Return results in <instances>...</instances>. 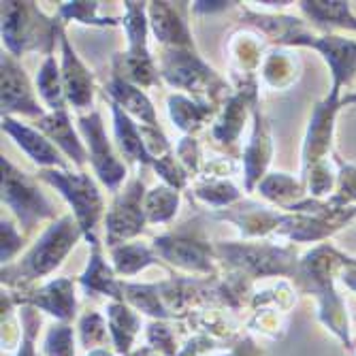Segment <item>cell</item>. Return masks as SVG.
Wrapping results in <instances>:
<instances>
[{
    "mask_svg": "<svg viewBox=\"0 0 356 356\" xmlns=\"http://www.w3.org/2000/svg\"><path fill=\"white\" fill-rule=\"evenodd\" d=\"M348 261H350V256L339 252L335 245L320 243L299 261L295 284L301 293L316 297L318 320L343 343L346 350H352L354 343L350 335L348 309H346L343 299L335 290V280L339 277Z\"/></svg>",
    "mask_w": 356,
    "mask_h": 356,
    "instance_id": "obj_1",
    "label": "cell"
},
{
    "mask_svg": "<svg viewBox=\"0 0 356 356\" xmlns=\"http://www.w3.org/2000/svg\"><path fill=\"white\" fill-rule=\"evenodd\" d=\"M81 235L83 233L75 216H62L26 252L19 263L3 267V273H0L3 275V284L13 290H22L28 288L35 280L49 275L62 265V261L69 256V252L75 248Z\"/></svg>",
    "mask_w": 356,
    "mask_h": 356,
    "instance_id": "obj_2",
    "label": "cell"
},
{
    "mask_svg": "<svg viewBox=\"0 0 356 356\" xmlns=\"http://www.w3.org/2000/svg\"><path fill=\"white\" fill-rule=\"evenodd\" d=\"M62 37V22L47 17L35 3H3V41L11 56L43 51L51 56L56 41Z\"/></svg>",
    "mask_w": 356,
    "mask_h": 356,
    "instance_id": "obj_3",
    "label": "cell"
},
{
    "mask_svg": "<svg viewBox=\"0 0 356 356\" xmlns=\"http://www.w3.org/2000/svg\"><path fill=\"white\" fill-rule=\"evenodd\" d=\"M158 73L169 86L190 92L192 99L209 103L211 107L231 96L226 81L220 79L216 71L209 64H205L194 49L163 47Z\"/></svg>",
    "mask_w": 356,
    "mask_h": 356,
    "instance_id": "obj_4",
    "label": "cell"
},
{
    "mask_svg": "<svg viewBox=\"0 0 356 356\" xmlns=\"http://www.w3.org/2000/svg\"><path fill=\"white\" fill-rule=\"evenodd\" d=\"M216 256L245 277H290L295 280L299 261L295 245L275 243H218Z\"/></svg>",
    "mask_w": 356,
    "mask_h": 356,
    "instance_id": "obj_5",
    "label": "cell"
},
{
    "mask_svg": "<svg viewBox=\"0 0 356 356\" xmlns=\"http://www.w3.org/2000/svg\"><path fill=\"white\" fill-rule=\"evenodd\" d=\"M39 179L54 186L69 201L83 237L92 245H99L96 226L103 216V197L94 179L86 173H71L69 169H43Z\"/></svg>",
    "mask_w": 356,
    "mask_h": 356,
    "instance_id": "obj_6",
    "label": "cell"
},
{
    "mask_svg": "<svg viewBox=\"0 0 356 356\" xmlns=\"http://www.w3.org/2000/svg\"><path fill=\"white\" fill-rule=\"evenodd\" d=\"M154 252L158 258L171 263L177 269L199 273V275H213V254L216 250L203 237L199 226L184 224L181 229L173 233H165L154 239Z\"/></svg>",
    "mask_w": 356,
    "mask_h": 356,
    "instance_id": "obj_7",
    "label": "cell"
},
{
    "mask_svg": "<svg viewBox=\"0 0 356 356\" xmlns=\"http://www.w3.org/2000/svg\"><path fill=\"white\" fill-rule=\"evenodd\" d=\"M0 171H3V203L15 213L26 233L35 229L41 220L54 218L56 209L39 190L37 179L15 169L5 156L0 160Z\"/></svg>",
    "mask_w": 356,
    "mask_h": 356,
    "instance_id": "obj_8",
    "label": "cell"
},
{
    "mask_svg": "<svg viewBox=\"0 0 356 356\" xmlns=\"http://www.w3.org/2000/svg\"><path fill=\"white\" fill-rule=\"evenodd\" d=\"M145 186L143 179L135 177L126 186L122 194H118L111 209L107 211L105 224H107V245L115 248L126 243L143 233L147 216H145Z\"/></svg>",
    "mask_w": 356,
    "mask_h": 356,
    "instance_id": "obj_9",
    "label": "cell"
},
{
    "mask_svg": "<svg viewBox=\"0 0 356 356\" xmlns=\"http://www.w3.org/2000/svg\"><path fill=\"white\" fill-rule=\"evenodd\" d=\"M341 92L331 90L325 99H322L309 118V126L303 141V167L301 175L307 173L312 167L331 160V147H333V135H335V120L341 109Z\"/></svg>",
    "mask_w": 356,
    "mask_h": 356,
    "instance_id": "obj_10",
    "label": "cell"
},
{
    "mask_svg": "<svg viewBox=\"0 0 356 356\" xmlns=\"http://www.w3.org/2000/svg\"><path fill=\"white\" fill-rule=\"evenodd\" d=\"M295 47H312L322 58L331 71L333 86L331 90L341 92L352 77L356 75V41L346 39L339 35H314L309 30H303L299 39L295 41Z\"/></svg>",
    "mask_w": 356,
    "mask_h": 356,
    "instance_id": "obj_11",
    "label": "cell"
},
{
    "mask_svg": "<svg viewBox=\"0 0 356 356\" xmlns=\"http://www.w3.org/2000/svg\"><path fill=\"white\" fill-rule=\"evenodd\" d=\"M15 305H30L39 312L54 316L58 322H69L77 316L75 282L69 277H58L41 288H22L9 293Z\"/></svg>",
    "mask_w": 356,
    "mask_h": 356,
    "instance_id": "obj_12",
    "label": "cell"
},
{
    "mask_svg": "<svg viewBox=\"0 0 356 356\" xmlns=\"http://www.w3.org/2000/svg\"><path fill=\"white\" fill-rule=\"evenodd\" d=\"M79 131L88 143V152H90V160L94 165L96 175L101 177V181L109 188V190H118V186L124 181L126 177V167L118 160V156L111 149V143L107 139L105 126H103V118L99 111H92L90 115H81L79 118Z\"/></svg>",
    "mask_w": 356,
    "mask_h": 356,
    "instance_id": "obj_13",
    "label": "cell"
},
{
    "mask_svg": "<svg viewBox=\"0 0 356 356\" xmlns=\"http://www.w3.org/2000/svg\"><path fill=\"white\" fill-rule=\"evenodd\" d=\"M0 71H3V115L22 113L28 118H43L45 111L39 105L35 90H32L26 71L11 54H3L0 60Z\"/></svg>",
    "mask_w": 356,
    "mask_h": 356,
    "instance_id": "obj_14",
    "label": "cell"
},
{
    "mask_svg": "<svg viewBox=\"0 0 356 356\" xmlns=\"http://www.w3.org/2000/svg\"><path fill=\"white\" fill-rule=\"evenodd\" d=\"M186 3H149L147 17L156 41L163 47L194 49L186 22Z\"/></svg>",
    "mask_w": 356,
    "mask_h": 356,
    "instance_id": "obj_15",
    "label": "cell"
},
{
    "mask_svg": "<svg viewBox=\"0 0 356 356\" xmlns=\"http://www.w3.org/2000/svg\"><path fill=\"white\" fill-rule=\"evenodd\" d=\"M252 118H254V131L243 154V177H245L248 192H252L256 184H261L265 179V171L273 156V137L269 131V124L258 105H254Z\"/></svg>",
    "mask_w": 356,
    "mask_h": 356,
    "instance_id": "obj_16",
    "label": "cell"
},
{
    "mask_svg": "<svg viewBox=\"0 0 356 356\" xmlns=\"http://www.w3.org/2000/svg\"><path fill=\"white\" fill-rule=\"evenodd\" d=\"M60 49H62V83H64V94L67 101L75 109H88L92 107L94 99V77L86 69V64L79 60L77 51L69 43L67 35L62 32L60 37Z\"/></svg>",
    "mask_w": 356,
    "mask_h": 356,
    "instance_id": "obj_17",
    "label": "cell"
},
{
    "mask_svg": "<svg viewBox=\"0 0 356 356\" xmlns=\"http://www.w3.org/2000/svg\"><path fill=\"white\" fill-rule=\"evenodd\" d=\"M3 131L9 133L37 165L45 169H67V163L62 160L60 149L37 128H30L9 115H3Z\"/></svg>",
    "mask_w": 356,
    "mask_h": 356,
    "instance_id": "obj_18",
    "label": "cell"
},
{
    "mask_svg": "<svg viewBox=\"0 0 356 356\" xmlns=\"http://www.w3.org/2000/svg\"><path fill=\"white\" fill-rule=\"evenodd\" d=\"M37 131H41L58 149H62L71 160H75V165L81 167L86 163V158L90 156L79 141L75 128L71 124V118L67 111H51L45 113L43 118L37 120Z\"/></svg>",
    "mask_w": 356,
    "mask_h": 356,
    "instance_id": "obj_19",
    "label": "cell"
},
{
    "mask_svg": "<svg viewBox=\"0 0 356 356\" xmlns=\"http://www.w3.org/2000/svg\"><path fill=\"white\" fill-rule=\"evenodd\" d=\"M105 312L115 352L120 356H128L133 352L135 339L141 331V316L126 301H111Z\"/></svg>",
    "mask_w": 356,
    "mask_h": 356,
    "instance_id": "obj_20",
    "label": "cell"
},
{
    "mask_svg": "<svg viewBox=\"0 0 356 356\" xmlns=\"http://www.w3.org/2000/svg\"><path fill=\"white\" fill-rule=\"evenodd\" d=\"M105 94H109V101L120 105L128 115L141 120L145 126L160 128L156 109H154L152 101L147 99L145 92L141 88H137L133 83H128V81L111 75V79H109V83L105 88Z\"/></svg>",
    "mask_w": 356,
    "mask_h": 356,
    "instance_id": "obj_21",
    "label": "cell"
},
{
    "mask_svg": "<svg viewBox=\"0 0 356 356\" xmlns=\"http://www.w3.org/2000/svg\"><path fill=\"white\" fill-rule=\"evenodd\" d=\"M216 218L233 222L245 237H267L275 233L277 224L282 220V211L258 207V205H243L239 209L218 211Z\"/></svg>",
    "mask_w": 356,
    "mask_h": 356,
    "instance_id": "obj_22",
    "label": "cell"
},
{
    "mask_svg": "<svg viewBox=\"0 0 356 356\" xmlns=\"http://www.w3.org/2000/svg\"><path fill=\"white\" fill-rule=\"evenodd\" d=\"M79 284L83 286L86 293L103 295L111 301H124V282H118L115 269H111L101 254V245H92L90 263L86 271L79 277Z\"/></svg>",
    "mask_w": 356,
    "mask_h": 356,
    "instance_id": "obj_23",
    "label": "cell"
},
{
    "mask_svg": "<svg viewBox=\"0 0 356 356\" xmlns=\"http://www.w3.org/2000/svg\"><path fill=\"white\" fill-rule=\"evenodd\" d=\"M254 105H256V94H245V92L231 94L229 99L224 101L222 118L216 122L213 131H211L213 139L224 143V145L235 143L239 139L241 131H243L248 111L254 109Z\"/></svg>",
    "mask_w": 356,
    "mask_h": 356,
    "instance_id": "obj_24",
    "label": "cell"
},
{
    "mask_svg": "<svg viewBox=\"0 0 356 356\" xmlns=\"http://www.w3.org/2000/svg\"><path fill=\"white\" fill-rule=\"evenodd\" d=\"M299 7L314 22V26L325 30V35L335 28L356 32V15L352 13L350 3H343V0H303Z\"/></svg>",
    "mask_w": 356,
    "mask_h": 356,
    "instance_id": "obj_25",
    "label": "cell"
},
{
    "mask_svg": "<svg viewBox=\"0 0 356 356\" xmlns=\"http://www.w3.org/2000/svg\"><path fill=\"white\" fill-rule=\"evenodd\" d=\"M111 113H113V128H115V139L120 143V149L126 154V158L135 160L141 165H152L154 158L149 156L143 135H141V126L133 122V118L128 115L120 105L109 101Z\"/></svg>",
    "mask_w": 356,
    "mask_h": 356,
    "instance_id": "obj_26",
    "label": "cell"
},
{
    "mask_svg": "<svg viewBox=\"0 0 356 356\" xmlns=\"http://www.w3.org/2000/svg\"><path fill=\"white\" fill-rule=\"evenodd\" d=\"M169 115L175 122V126L179 128L181 133L192 135L201 131L205 126V122L213 115L216 107H211L209 103L190 99V96L184 94H171L169 96Z\"/></svg>",
    "mask_w": 356,
    "mask_h": 356,
    "instance_id": "obj_27",
    "label": "cell"
},
{
    "mask_svg": "<svg viewBox=\"0 0 356 356\" xmlns=\"http://www.w3.org/2000/svg\"><path fill=\"white\" fill-rule=\"evenodd\" d=\"M113 77H120L137 88H152L158 83L160 73L152 56H135L131 51L113 56Z\"/></svg>",
    "mask_w": 356,
    "mask_h": 356,
    "instance_id": "obj_28",
    "label": "cell"
},
{
    "mask_svg": "<svg viewBox=\"0 0 356 356\" xmlns=\"http://www.w3.org/2000/svg\"><path fill=\"white\" fill-rule=\"evenodd\" d=\"M258 192H261L267 201L280 205L282 209H288V207L301 203L303 199H307V190H305L303 181L295 179L288 173L265 175V179L258 184Z\"/></svg>",
    "mask_w": 356,
    "mask_h": 356,
    "instance_id": "obj_29",
    "label": "cell"
},
{
    "mask_svg": "<svg viewBox=\"0 0 356 356\" xmlns=\"http://www.w3.org/2000/svg\"><path fill=\"white\" fill-rule=\"evenodd\" d=\"M301 75V58L288 49H275L263 64V77L275 90H286L297 83Z\"/></svg>",
    "mask_w": 356,
    "mask_h": 356,
    "instance_id": "obj_30",
    "label": "cell"
},
{
    "mask_svg": "<svg viewBox=\"0 0 356 356\" xmlns=\"http://www.w3.org/2000/svg\"><path fill=\"white\" fill-rule=\"evenodd\" d=\"M113 269L120 275H137L149 265H156L160 258L154 250L141 243H122L111 248Z\"/></svg>",
    "mask_w": 356,
    "mask_h": 356,
    "instance_id": "obj_31",
    "label": "cell"
},
{
    "mask_svg": "<svg viewBox=\"0 0 356 356\" xmlns=\"http://www.w3.org/2000/svg\"><path fill=\"white\" fill-rule=\"evenodd\" d=\"M126 7V15H124V28H126V37H128V49L135 56H149L147 49V26H149V17H147V7L145 3H133L128 0L124 3Z\"/></svg>",
    "mask_w": 356,
    "mask_h": 356,
    "instance_id": "obj_32",
    "label": "cell"
},
{
    "mask_svg": "<svg viewBox=\"0 0 356 356\" xmlns=\"http://www.w3.org/2000/svg\"><path fill=\"white\" fill-rule=\"evenodd\" d=\"M37 88L43 101L49 105L51 111H67L64 103H67V94H64V83H62V69L54 56H47L41 69L37 73Z\"/></svg>",
    "mask_w": 356,
    "mask_h": 356,
    "instance_id": "obj_33",
    "label": "cell"
},
{
    "mask_svg": "<svg viewBox=\"0 0 356 356\" xmlns=\"http://www.w3.org/2000/svg\"><path fill=\"white\" fill-rule=\"evenodd\" d=\"M124 301L137 312L152 316L154 320H169V314L158 293V284H124Z\"/></svg>",
    "mask_w": 356,
    "mask_h": 356,
    "instance_id": "obj_34",
    "label": "cell"
},
{
    "mask_svg": "<svg viewBox=\"0 0 356 356\" xmlns=\"http://www.w3.org/2000/svg\"><path fill=\"white\" fill-rule=\"evenodd\" d=\"M145 216L147 222H169L175 218L179 207V192L167 184L156 186L145 194Z\"/></svg>",
    "mask_w": 356,
    "mask_h": 356,
    "instance_id": "obj_35",
    "label": "cell"
},
{
    "mask_svg": "<svg viewBox=\"0 0 356 356\" xmlns=\"http://www.w3.org/2000/svg\"><path fill=\"white\" fill-rule=\"evenodd\" d=\"M77 329H79V341L88 352L96 350V348H107V341L111 337L107 316H103L99 312H86L79 318Z\"/></svg>",
    "mask_w": 356,
    "mask_h": 356,
    "instance_id": "obj_36",
    "label": "cell"
},
{
    "mask_svg": "<svg viewBox=\"0 0 356 356\" xmlns=\"http://www.w3.org/2000/svg\"><path fill=\"white\" fill-rule=\"evenodd\" d=\"M194 194L211 207H229L241 199V192L229 179H203L194 186Z\"/></svg>",
    "mask_w": 356,
    "mask_h": 356,
    "instance_id": "obj_37",
    "label": "cell"
},
{
    "mask_svg": "<svg viewBox=\"0 0 356 356\" xmlns=\"http://www.w3.org/2000/svg\"><path fill=\"white\" fill-rule=\"evenodd\" d=\"M17 318H19L22 331H24L17 356H41L39 350H37V335H39V329H41V322H43L39 309L30 307V305H22L19 312H17Z\"/></svg>",
    "mask_w": 356,
    "mask_h": 356,
    "instance_id": "obj_38",
    "label": "cell"
},
{
    "mask_svg": "<svg viewBox=\"0 0 356 356\" xmlns=\"http://www.w3.org/2000/svg\"><path fill=\"white\" fill-rule=\"evenodd\" d=\"M337 160V186L333 197L329 199L331 205L335 207H356V167L350 163H343V160Z\"/></svg>",
    "mask_w": 356,
    "mask_h": 356,
    "instance_id": "obj_39",
    "label": "cell"
},
{
    "mask_svg": "<svg viewBox=\"0 0 356 356\" xmlns=\"http://www.w3.org/2000/svg\"><path fill=\"white\" fill-rule=\"evenodd\" d=\"M45 356H75V331L67 322L49 327L43 341Z\"/></svg>",
    "mask_w": 356,
    "mask_h": 356,
    "instance_id": "obj_40",
    "label": "cell"
},
{
    "mask_svg": "<svg viewBox=\"0 0 356 356\" xmlns=\"http://www.w3.org/2000/svg\"><path fill=\"white\" fill-rule=\"evenodd\" d=\"M147 346L163 356H177L179 348L175 341V331L167 320H152L147 325Z\"/></svg>",
    "mask_w": 356,
    "mask_h": 356,
    "instance_id": "obj_41",
    "label": "cell"
},
{
    "mask_svg": "<svg viewBox=\"0 0 356 356\" xmlns=\"http://www.w3.org/2000/svg\"><path fill=\"white\" fill-rule=\"evenodd\" d=\"M101 3H64L60 7V17L67 19H77L81 24H92V26H118V19L113 17H101L99 15Z\"/></svg>",
    "mask_w": 356,
    "mask_h": 356,
    "instance_id": "obj_42",
    "label": "cell"
},
{
    "mask_svg": "<svg viewBox=\"0 0 356 356\" xmlns=\"http://www.w3.org/2000/svg\"><path fill=\"white\" fill-rule=\"evenodd\" d=\"M288 320H286V312L280 309H256L254 318L250 320V329L263 333L271 339H280L286 333Z\"/></svg>",
    "mask_w": 356,
    "mask_h": 356,
    "instance_id": "obj_43",
    "label": "cell"
},
{
    "mask_svg": "<svg viewBox=\"0 0 356 356\" xmlns=\"http://www.w3.org/2000/svg\"><path fill=\"white\" fill-rule=\"evenodd\" d=\"M152 167L156 169V173L160 177L165 179L167 186H171L175 190H181L186 186V181H188V171L184 169V165L179 163V160L173 156V152L163 156V158H156L154 163H152Z\"/></svg>",
    "mask_w": 356,
    "mask_h": 356,
    "instance_id": "obj_44",
    "label": "cell"
},
{
    "mask_svg": "<svg viewBox=\"0 0 356 356\" xmlns=\"http://www.w3.org/2000/svg\"><path fill=\"white\" fill-rule=\"evenodd\" d=\"M22 245L24 237L17 233L15 224L3 218V222H0V261H3V267L11 265V258L19 252Z\"/></svg>",
    "mask_w": 356,
    "mask_h": 356,
    "instance_id": "obj_45",
    "label": "cell"
},
{
    "mask_svg": "<svg viewBox=\"0 0 356 356\" xmlns=\"http://www.w3.org/2000/svg\"><path fill=\"white\" fill-rule=\"evenodd\" d=\"M177 160L184 165L188 173H199L201 171V149L197 139L184 137L177 145Z\"/></svg>",
    "mask_w": 356,
    "mask_h": 356,
    "instance_id": "obj_46",
    "label": "cell"
},
{
    "mask_svg": "<svg viewBox=\"0 0 356 356\" xmlns=\"http://www.w3.org/2000/svg\"><path fill=\"white\" fill-rule=\"evenodd\" d=\"M218 339L207 333H199L186 341V346L177 352V356H213L218 352Z\"/></svg>",
    "mask_w": 356,
    "mask_h": 356,
    "instance_id": "obj_47",
    "label": "cell"
},
{
    "mask_svg": "<svg viewBox=\"0 0 356 356\" xmlns=\"http://www.w3.org/2000/svg\"><path fill=\"white\" fill-rule=\"evenodd\" d=\"M263 354H265L263 348H258L252 337H241L235 341V346L229 352H224L220 356H263Z\"/></svg>",
    "mask_w": 356,
    "mask_h": 356,
    "instance_id": "obj_48",
    "label": "cell"
},
{
    "mask_svg": "<svg viewBox=\"0 0 356 356\" xmlns=\"http://www.w3.org/2000/svg\"><path fill=\"white\" fill-rule=\"evenodd\" d=\"M339 280L343 282L346 288H350L352 293H356V258L350 256V261L343 265L341 273H339Z\"/></svg>",
    "mask_w": 356,
    "mask_h": 356,
    "instance_id": "obj_49",
    "label": "cell"
},
{
    "mask_svg": "<svg viewBox=\"0 0 356 356\" xmlns=\"http://www.w3.org/2000/svg\"><path fill=\"white\" fill-rule=\"evenodd\" d=\"M233 3H224V0H220V3H194L192 9L197 13H213V11H226Z\"/></svg>",
    "mask_w": 356,
    "mask_h": 356,
    "instance_id": "obj_50",
    "label": "cell"
},
{
    "mask_svg": "<svg viewBox=\"0 0 356 356\" xmlns=\"http://www.w3.org/2000/svg\"><path fill=\"white\" fill-rule=\"evenodd\" d=\"M128 356H163V354H158V352H156V350H152L149 346H143V348L133 350Z\"/></svg>",
    "mask_w": 356,
    "mask_h": 356,
    "instance_id": "obj_51",
    "label": "cell"
},
{
    "mask_svg": "<svg viewBox=\"0 0 356 356\" xmlns=\"http://www.w3.org/2000/svg\"><path fill=\"white\" fill-rule=\"evenodd\" d=\"M86 356H115V354L109 348H96V350L86 352Z\"/></svg>",
    "mask_w": 356,
    "mask_h": 356,
    "instance_id": "obj_52",
    "label": "cell"
},
{
    "mask_svg": "<svg viewBox=\"0 0 356 356\" xmlns=\"http://www.w3.org/2000/svg\"><path fill=\"white\" fill-rule=\"evenodd\" d=\"M341 105H354V107H356V92L343 94V96H341Z\"/></svg>",
    "mask_w": 356,
    "mask_h": 356,
    "instance_id": "obj_53",
    "label": "cell"
},
{
    "mask_svg": "<svg viewBox=\"0 0 356 356\" xmlns=\"http://www.w3.org/2000/svg\"><path fill=\"white\" fill-rule=\"evenodd\" d=\"M350 352H352V356H356V346H352V350H350Z\"/></svg>",
    "mask_w": 356,
    "mask_h": 356,
    "instance_id": "obj_54",
    "label": "cell"
}]
</instances>
